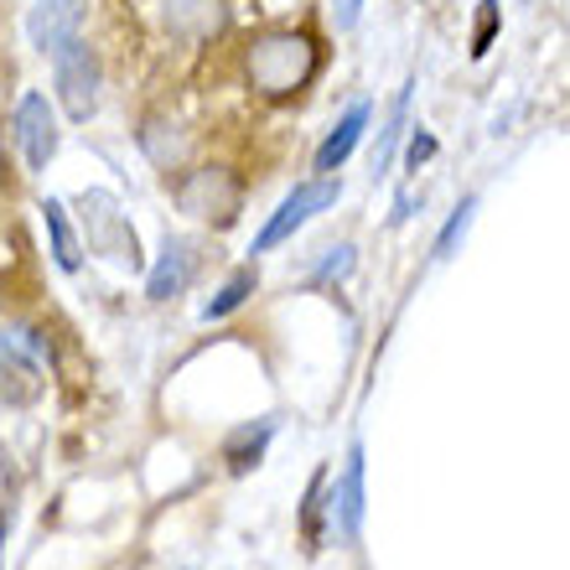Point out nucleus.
Segmentation results:
<instances>
[{
  "label": "nucleus",
  "mask_w": 570,
  "mask_h": 570,
  "mask_svg": "<svg viewBox=\"0 0 570 570\" xmlns=\"http://www.w3.org/2000/svg\"><path fill=\"white\" fill-rule=\"evenodd\" d=\"M316 68H322V52L296 27H271L244 47V78L259 99H291L312 83Z\"/></svg>",
  "instance_id": "f257e3e1"
},
{
  "label": "nucleus",
  "mask_w": 570,
  "mask_h": 570,
  "mask_svg": "<svg viewBox=\"0 0 570 570\" xmlns=\"http://www.w3.org/2000/svg\"><path fill=\"white\" fill-rule=\"evenodd\" d=\"M171 197H177V208L187 213V218H197V224L228 228L244 213V181L234 177L228 166H197V171H187V177L171 187Z\"/></svg>",
  "instance_id": "f03ea898"
},
{
  "label": "nucleus",
  "mask_w": 570,
  "mask_h": 570,
  "mask_svg": "<svg viewBox=\"0 0 570 570\" xmlns=\"http://www.w3.org/2000/svg\"><path fill=\"white\" fill-rule=\"evenodd\" d=\"M337 197H343V181H332V177L301 181L296 193H285V203L271 213V218H265V228L255 234V249H249V255H271V249H281L296 228H306L316 213H327Z\"/></svg>",
  "instance_id": "7ed1b4c3"
},
{
  "label": "nucleus",
  "mask_w": 570,
  "mask_h": 570,
  "mask_svg": "<svg viewBox=\"0 0 570 570\" xmlns=\"http://www.w3.org/2000/svg\"><path fill=\"white\" fill-rule=\"evenodd\" d=\"M78 218H83V234H89V249L94 255L115 259V265H130L136 271L140 265V244H136V228H130V218L120 213V203H115V193H83L78 197Z\"/></svg>",
  "instance_id": "20e7f679"
},
{
  "label": "nucleus",
  "mask_w": 570,
  "mask_h": 570,
  "mask_svg": "<svg viewBox=\"0 0 570 570\" xmlns=\"http://www.w3.org/2000/svg\"><path fill=\"white\" fill-rule=\"evenodd\" d=\"M58 62V99L68 109V120H89L94 109H99V89H105V68H99V52H94L83 37L52 52Z\"/></svg>",
  "instance_id": "39448f33"
},
{
  "label": "nucleus",
  "mask_w": 570,
  "mask_h": 570,
  "mask_svg": "<svg viewBox=\"0 0 570 570\" xmlns=\"http://www.w3.org/2000/svg\"><path fill=\"white\" fill-rule=\"evenodd\" d=\"M16 140H21V156H27L31 171H47V161L62 146L58 115L47 105V94H21V105H16Z\"/></svg>",
  "instance_id": "423d86ee"
},
{
  "label": "nucleus",
  "mask_w": 570,
  "mask_h": 570,
  "mask_svg": "<svg viewBox=\"0 0 570 570\" xmlns=\"http://www.w3.org/2000/svg\"><path fill=\"white\" fill-rule=\"evenodd\" d=\"M83 16H89V0H37L27 11V42L52 58L83 31Z\"/></svg>",
  "instance_id": "0eeeda50"
},
{
  "label": "nucleus",
  "mask_w": 570,
  "mask_h": 570,
  "mask_svg": "<svg viewBox=\"0 0 570 570\" xmlns=\"http://www.w3.org/2000/svg\"><path fill=\"white\" fill-rule=\"evenodd\" d=\"M363 478H368L363 441H353V446H347L343 478H337V493H332V524H337V534H343L347 544H358V534H363V503H368V488H363Z\"/></svg>",
  "instance_id": "6e6552de"
},
{
  "label": "nucleus",
  "mask_w": 570,
  "mask_h": 570,
  "mask_svg": "<svg viewBox=\"0 0 570 570\" xmlns=\"http://www.w3.org/2000/svg\"><path fill=\"white\" fill-rule=\"evenodd\" d=\"M161 21L177 37L203 42V37H218L228 27V6L224 0H161Z\"/></svg>",
  "instance_id": "1a4fd4ad"
},
{
  "label": "nucleus",
  "mask_w": 570,
  "mask_h": 570,
  "mask_svg": "<svg viewBox=\"0 0 570 570\" xmlns=\"http://www.w3.org/2000/svg\"><path fill=\"white\" fill-rule=\"evenodd\" d=\"M368 115H374V105H368V99H358V105L347 109L343 120L327 130V140L316 146V171H322V177H332V171H337V166H343L347 156L358 150L363 130H368Z\"/></svg>",
  "instance_id": "9d476101"
},
{
  "label": "nucleus",
  "mask_w": 570,
  "mask_h": 570,
  "mask_svg": "<svg viewBox=\"0 0 570 570\" xmlns=\"http://www.w3.org/2000/svg\"><path fill=\"white\" fill-rule=\"evenodd\" d=\"M193 244L187 239H171L166 234V244H161V259H156V271L146 275V296L150 301H171V296H181L187 291V281H193Z\"/></svg>",
  "instance_id": "9b49d317"
},
{
  "label": "nucleus",
  "mask_w": 570,
  "mask_h": 570,
  "mask_svg": "<svg viewBox=\"0 0 570 570\" xmlns=\"http://www.w3.org/2000/svg\"><path fill=\"white\" fill-rule=\"evenodd\" d=\"M42 224H47V239H52L58 271L73 275L78 265H83V255H78V234H73V224H68V208H62L58 197H42Z\"/></svg>",
  "instance_id": "f8f14e48"
},
{
  "label": "nucleus",
  "mask_w": 570,
  "mask_h": 570,
  "mask_svg": "<svg viewBox=\"0 0 570 570\" xmlns=\"http://www.w3.org/2000/svg\"><path fill=\"white\" fill-rule=\"evenodd\" d=\"M410 89H415V83H405V89L394 94L390 120H384V130H379V146H374V181L394 166V150H400V140H405V130H410Z\"/></svg>",
  "instance_id": "ddd939ff"
},
{
  "label": "nucleus",
  "mask_w": 570,
  "mask_h": 570,
  "mask_svg": "<svg viewBox=\"0 0 570 570\" xmlns=\"http://www.w3.org/2000/svg\"><path fill=\"white\" fill-rule=\"evenodd\" d=\"M271 435H275V421L244 425V431L228 435V446H224L228 472H249V466H259V456H265V446H271Z\"/></svg>",
  "instance_id": "4468645a"
},
{
  "label": "nucleus",
  "mask_w": 570,
  "mask_h": 570,
  "mask_svg": "<svg viewBox=\"0 0 570 570\" xmlns=\"http://www.w3.org/2000/svg\"><path fill=\"white\" fill-rule=\"evenodd\" d=\"M255 285H259V271H255V265L234 271V275H228L224 291H218V296H213L208 306H203V322H224V316H234V312L244 306V301L255 296Z\"/></svg>",
  "instance_id": "2eb2a0df"
},
{
  "label": "nucleus",
  "mask_w": 570,
  "mask_h": 570,
  "mask_svg": "<svg viewBox=\"0 0 570 570\" xmlns=\"http://www.w3.org/2000/svg\"><path fill=\"white\" fill-rule=\"evenodd\" d=\"M327 482H332L327 466H316L312 482H306V503H301V534H306V550H322V513H327Z\"/></svg>",
  "instance_id": "dca6fc26"
},
{
  "label": "nucleus",
  "mask_w": 570,
  "mask_h": 570,
  "mask_svg": "<svg viewBox=\"0 0 570 570\" xmlns=\"http://www.w3.org/2000/svg\"><path fill=\"white\" fill-rule=\"evenodd\" d=\"M140 146H146V156L161 166V171H171V166L187 156V140H181V136H161V120H150L146 130H140Z\"/></svg>",
  "instance_id": "f3484780"
},
{
  "label": "nucleus",
  "mask_w": 570,
  "mask_h": 570,
  "mask_svg": "<svg viewBox=\"0 0 570 570\" xmlns=\"http://www.w3.org/2000/svg\"><path fill=\"white\" fill-rule=\"evenodd\" d=\"M353 265H358V249H353V244H337V249H327V259L312 271V285L347 281V275H353Z\"/></svg>",
  "instance_id": "a211bd4d"
},
{
  "label": "nucleus",
  "mask_w": 570,
  "mask_h": 570,
  "mask_svg": "<svg viewBox=\"0 0 570 570\" xmlns=\"http://www.w3.org/2000/svg\"><path fill=\"white\" fill-rule=\"evenodd\" d=\"M472 213H478V197H462V203H456V213L446 218V228H441V239H435V259H451L456 239H462L466 224H472Z\"/></svg>",
  "instance_id": "6ab92c4d"
},
{
  "label": "nucleus",
  "mask_w": 570,
  "mask_h": 570,
  "mask_svg": "<svg viewBox=\"0 0 570 570\" xmlns=\"http://www.w3.org/2000/svg\"><path fill=\"white\" fill-rule=\"evenodd\" d=\"M498 37V0H478V27H472V58H488Z\"/></svg>",
  "instance_id": "aec40b11"
},
{
  "label": "nucleus",
  "mask_w": 570,
  "mask_h": 570,
  "mask_svg": "<svg viewBox=\"0 0 570 570\" xmlns=\"http://www.w3.org/2000/svg\"><path fill=\"white\" fill-rule=\"evenodd\" d=\"M358 11H363V0H332V21H337V31L358 27Z\"/></svg>",
  "instance_id": "412c9836"
},
{
  "label": "nucleus",
  "mask_w": 570,
  "mask_h": 570,
  "mask_svg": "<svg viewBox=\"0 0 570 570\" xmlns=\"http://www.w3.org/2000/svg\"><path fill=\"white\" fill-rule=\"evenodd\" d=\"M425 156H435V136H421V130H415V140H410V166L421 171Z\"/></svg>",
  "instance_id": "4be33fe9"
},
{
  "label": "nucleus",
  "mask_w": 570,
  "mask_h": 570,
  "mask_svg": "<svg viewBox=\"0 0 570 570\" xmlns=\"http://www.w3.org/2000/svg\"><path fill=\"white\" fill-rule=\"evenodd\" d=\"M0 550H6V524H0Z\"/></svg>",
  "instance_id": "5701e85b"
}]
</instances>
